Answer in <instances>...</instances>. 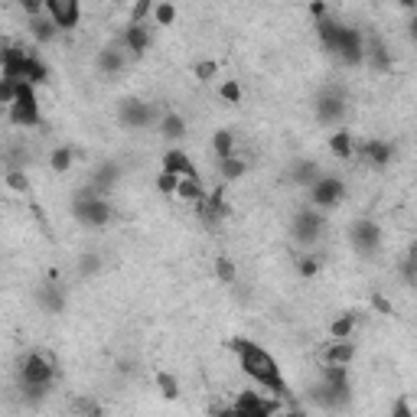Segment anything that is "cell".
I'll list each match as a JSON object with an SVG mask.
<instances>
[{"label":"cell","instance_id":"33","mask_svg":"<svg viewBox=\"0 0 417 417\" xmlns=\"http://www.w3.org/2000/svg\"><path fill=\"white\" fill-rule=\"evenodd\" d=\"M153 17H157L160 26H170L173 20H176V10H173V3H157V7H153Z\"/></svg>","mask_w":417,"mask_h":417},{"label":"cell","instance_id":"34","mask_svg":"<svg viewBox=\"0 0 417 417\" xmlns=\"http://www.w3.org/2000/svg\"><path fill=\"white\" fill-rule=\"evenodd\" d=\"M95 270H101L98 255H82V258H78V274H95Z\"/></svg>","mask_w":417,"mask_h":417},{"label":"cell","instance_id":"43","mask_svg":"<svg viewBox=\"0 0 417 417\" xmlns=\"http://www.w3.org/2000/svg\"><path fill=\"white\" fill-rule=\"evenodd\" d=\"M411 39H414V43H417V17H414V20H411Z\"/></svg>","mask_w":417,"mask_h":417},{"label":"cell","instance_id":"32","mask_svg":"<svg viewBox=\"0 0 417 417\" xmlns=\"http://www.w3.org/2000/svg\"><path fill=\"white\" fill-rule=\"evenodd\" d=\"M215 274H219L222 284H235V264L228 258H219L215 261Z\"/></svg>","mask_w":417,"mask_h":417},{"label":"cell","instance_id":"35","mask_svg":"<svg viewBox=\"0 0 417 417\" xmlns=\"http://www.w3.org/2000/svg\"><path fill=\"white\" fill-rule=\"evenodd\" d=\"M180 180H183V176H176V173H170V170H163L160 173V189H163V193H176V186H180Z\"/></svg>","mask_w":417,"mask_h":417},{"label":"cell","instance_id":"2","mask_svg":"<svg viewBox=\"0 0 417 417\" xmlns=\"http://www.w3.org/2000/svg\"><path fill=\"white\" fill-rule=\"evenodd\" d=\"M317 36L332 56H339L349 65H362L365 62V36L359 33L356 26L336 23V20H330L323 13V17H317Z\"/></svg>","mask_w":417,"mask_h":417},{"label":"cell","instance_id":"20","mask_svg":"<svg viewBox=\"0 0 417 417\" xmlns=\"http://www.w3.org/2000/svg\"><path fill=\"white\" fill-rule=\"evenodd\" d=\"M163 170H170V173H176V176H199L196 173V167H193V160L186 157L183 150H170L167 157H163Z\"/></svg>","mask_w":417,"mask_h":417},{"label":"cell","instance_id":"12","mask_svg":"<svg viewBox=\"0 0 417 417\" xmlns=\"http://www.w3.org/2000/svg\"><path fill=\"white\" fill-rule=\"evenodd\" d=\"M46 13L59 23V30H75L82 20V3L78 0H46Z\"/></svg>","mask_w":417,"mask_h":417},{"label":"cell","instance_id":"24","mask_svg":"<svg viewBox=\"0 0 417 417\" xmlns=\"http://www.w3.org/2000/svg\"><path fill=\"white\" fill-rule=\"evenodd\" d=\"M219 170H222V180H228V183H235V180H242L248 170V163L238 153H232V157H222L219 160Z\"/></svg>","mask_w":417,"mask_h":417},{"label":"cell","instance_id":"7","mask_svg":"<svg viewBox=\"0 0 417 417\" xmlns=\"http://www.w3.org/2000/svg\"><path fill=\"white\" fill-rule=\"evenodd\" d=\"M345 92H339V88H323L317 95V101H313V111H317V121L319 124H339L345 118Z\"/></svg>","mask_w":417,"mask_h":417},{"label":"cell","instance_id":"6","mask_svg":"<svg viewBox=\"0 0 417 417\" xmlns=\"http://www.w3.org/2000/svg\"><path fill=\"white\" fill-rule=\"evenodd\" d=\"M290 238H294L297 245L303 248H313L323 238V215H319V208H300L290 222Z\"/></svg>","mask_w":417,"mask_h":417},{"label":"cell","instance_id":"18","mask_svg":"<svg viewBox=\"0 0 417 417\" xmlns=\"http://www.w3.org/2000/svg\"><path fill=\"white\" fill-rule=\"evenodd\" d=\"M36 300L46 313H62V310H65V297H62V290L56 284H43L36 290Z\"/></svg>","mask_w":417,"mask_h":417},{"label":"cell","instance_id":"9","mask_svg":"<svg viewBox=\"0 0 417 417\" xmlns=\"http://www.w3.org/2000/svg\"><path fill=\"white\" fill-rule=\"evenodd\" d=\"M349 242H352V248H356L359 255L372 258V255L378 251V245H381V228H378V222H372V219H359V222H352V228H349Z\"/></svg>","mask_w":417,"mask_h":417},{"label":"cell","instance_id":"25","mask_svg":"<svg viewBox=\"0 0 417 417\" xmlns=\"http://www.w3.org/2000/svg\"><path fill=\"white\" fill-rule=\"evenodd\" d=\"M330 150L336 153V157H343V160H352L356 157V140H352V134L349 131H336L330 140Z\"/></svg>","mask_w":417,"mask_h":417},{"label":"cell","instance_id":"27","mask_svg":"<svg viewBox=\"0 0 417 417\" xmlns=\"http://www.w3.org/2000/svg\"><path fill=\"white\" fill-rule=\"evenodd\" d=\"M46 78H50V69H46L36 56H26V82H30V85H43Z\"/></svg>","mask_w":417,"mask_h":417},{"label":"cell","instance_id":"29","mask_svg":"<svg viewBox=\"0 0 417 417\" xmlns=\"http://www.w3.org/2000/svg\"><path fill=\"white\" fill-rule=\"evenodd\" d=\"M352 326H356V317L352 313H345V317H339L336 323H332V339H349L352 336Z\"/></svg>","mask_w":417,"mask_h":417},{"label":"cell","instance_id":"13","mask_svg":"<svg viewBox=\"0 0 417 417\" xmlns=\"http://www.w3.org/2000/svg\"><path fill=\"white\" fill-rule=\"evenodd\" d=\"M359 150L372 167H388L394 160V144H388V140H365V144H359Z\"/></svg>","mask_w":417,"mask_h":417},{"label":"cell","instance_id":"26","mask_svg":"<svg viewBox=\"0 0 417 417\" xmlns=\"http://www.w3.org/2000/svg\"><path fill=\"white\" fill-rule=\"evenodd\" d=\"M176 196L189 199V202H202V199H206V189L199 183V176H186V180H180V186H176Z\"/></svg>","mask_w":417,"mask_h":417},{"label":"cell","instance_id":"16","mask_svg":"<svg viewBox=\"0 0 417 417\" xmlns=\"http://www.w3.org/2000/svg\"><path fill=\"white\" fill-rule=\"evenodd\" d=\"M30 33L36 43H52L56 33H59V23L52 20L50 13H36V17H30Z\"/></svg>","mask_w":417,"mask_h":417},{"label":"cell","instance_id":"23","mask_svg":"<svg viewBox=\"0 0 417 417\" xmlns=\"http://www.w3.org/2000/svg\"><path fill=\"white\" fill-rule=\"evenodd\" d=\"M356 356V345L349 343V339H332V345L326 349V362L330 365H349Z\"/></svg>","mask_w":417,"mask_h":417},{"label":"cell","instance_id":"19","mask_svg":"<svg viewBox=\"0 0 417 417\" xmlns=\"http://www.w3.org/2000/svg\"><path fill=\"white\" fill-rule=\"evenodd\" d=\"M157 131L167 137V140H183V134H186L183 114H176V111H167V114H160Z\"/></svg>","mask_w":417,"mask_h":417},{"label":"cell","instance_id":"36","mask_svg":"<svg viewBox=\"0 0 417 417\" xmlns=\"http://www.w3.org/2000/svg\"><path fill=\"white\" fill-rule=\"evenodd\" d=\"M150 7H153V0H137L134 10H131V23H144V17L150 13Z\"/></svg>","mask_w":417,"mask_h":417},{"label":"cell","instance_id":"3","mask_svg":"<svg viewBox=\"0 0 417 417\" xmlns=\"http://www.w3.org/2000/svg\"><path fill=\"white\" fill-rule=\"evenodd\" d=\"M52 378H56V365H52L43 352H30V356H23V362H20V385H23L33 398L50 392Z\"/></svg>","mask_w":417,"mask_h":417},{"label":"cell","instance_id":"42","mask_svg":"<svg viewBox=\"0 0 417 417\" xmlns=\"http://www.w3.org/2000/svg\"><path fill=\"white\" fill-rule=\"evenodd\" d=\"M394 414H401V417H407L411 414V407L405 405V401H398V405H394Z\"/></svg>","mask_w":417,"mask_h":417},{"label":"cell","instance_id":"39","mask_svg":"<svg viewBox=\"0 0 417 417\" xmlns=\"http://www.w3.org/2000/svg\"><path fill=\"white\" fill-rule=\"evenodd\" d=\"M212 75H215V62H199V65H196V78H199V82H208Z\"/></svg>","mask_w":417,"mask_h":417},{"label":"cell","instance_id":"5","mask_svg":"<svg viewBox=\"0 0 417 417\" xmlns=\"http://www.w3.org/2000/svg\"><path fill=\"white\" fill-rule=\"evenodd\" d=\"M7 114H10V121L17 127H36L39 124V101L30 82H20V92H17L13 105L7 108Z\"/></svg>","mask_w":417,"mask_h":417},{"label":"cell","instance_id":"10","mask_svg":"<svg viewBox=\"0 0 417 417\" xmlns=\"http://www.w3.org/2000/svg\"><path fill=\"white\" fill-rule=\"evenodd\" d=\"M277 401H268L261 392H245L235 398V405L228 407V414H248V417H268L277 411Z\"/></svg>","mask_w":417,"mask_h":417},{"label":"cell","instance_id":"28","mask_svg":"<svg viewBox=\"0 0 417 417\" xmlns=\"http://www.w3.org/2000/svg\"><path fill=\"white\" fill-rule=\"evenodd\" d=\"M212 150H215V157H232L235 153V134L232 131H219V134L212 137Z\"/></svg>","mask_w":417,"mask_h":417},{"label":"cell","instance_id":"1","mask_svg":"<svg viewBox=\"0 0 417 417\" xmlns=\"http://www.w3.org/2000/svg\"><path fill=\"white\" fill-rule=\"evenodd\" d=\"M228 349L235 352L242 372H245L258 388H264V392L274 394V398H284V394H287V381H284V375H281L277 359L270 356L261 343H251V339H242V336H238V339H228Z\"/></svg>","mask_w":417,"mask_h":417},{"label":"cell","instance_id":"41","mask_svg":"<svg viewBox=\"0 0 417 417\" xmlns=\"http://www.w3.org/2000/svg\"><path fill=\"white\" fill-rule=\"evenodd\" d=\"M300 270H303V274H313V270H317V261H313V258H303Z\"/></svg>","mask_w":417,"mask_h":417},{"label":"cell","instance_id":"40","mask_svg":"<svg viewBox=\"0 0 417 417\" xmlns=\"http://www.w3.org/2000/svg\"><path fill=\"white\" fill-rule=\"evenodd\" d=\"M7 183H10L13 189H26V176L20 170H10L7 173Z\"/></svg>","mask_w":417,"mask_h":417},{"label":"cell","instance_id":"21","mask_svg":"<svg viewBox=\"0 0 417 417\" xmlns=\"http://www.w3.org/2000/svg\"><path fill=\"white\" fill-rule=\"evenodd\" d=\"M118 180H121V167H118L114 160H105L98 170H95V176H92V186L105 193V189H111V186L118 183Z\"/></svg>","mask_w":417,"mask_h":417},{"label":"cell","instance_id":"14","mask_svg":"<svg viewBox=\"0 0 417 417\" xmlns=\"http://www.w3.org/2000/svg\"><path fill=\"white\" fill-rule=\"evenodd\" d=\"M121 46L131 56H144L150 46V33H147V26L144 23H131L127 30H124V36H121Z\"/></svg>","mask_w":417,"mask_h":417},{"label":"cell","instance_id":"17","mask_svg":"<svg viewBox=\"0 0 417 417\" xmlns=\"http://www.w3.org/2000/svg\"><path fill=\"white\" fill-rule=\"evenodd\" d=\"M287 176H290V183H294V186H313L323 173H319V167L313 163V160H297Z\"/></svg>","mask_w":417,"mask_h":417},{"label":"cell","instance_id":"37","mask_svg":"<svg viewBox=\"0 0 417 417\" xmlns=\"http://www.w3.org/2000/svg\"><path fill=\"white\" fill-rule=\"evenodd\" d=\"M222 98L238 105V101H242V88H238V82H225V85H222Z\"/></svg>","mask_w":417,"mask_h":417},{"label":"cell","instance_id":"31","mask_svg":"<svg viewBox=\"0 0 417 417\" xmlns=\"http://www.w3.org/2000/svg\"><path fill=\"white\" fill-rule=\"evenodd\" d=\"M157 385L167 398H176V394H180V385H176V378H173L170 372H157Z\"/></svg>","mask_w":417,"mask_h":417},{"label":"cell","instance_id":"38","mask_svg":"<svg viewBox=\"0 0 417 417\" xmlns=\"http://www.w3.org/2000/svg\"><path fill=\"white\" fill-rule=\"evenodd\" d=\"M20 7L26 10V17H36V13H46V0H20Z\"/></svg>","mask_w":417,"mask_h":417},{"label":"cell","instance_id":"4","mask_svg":"<svg viewBox=\"0 0 417 417\" xmlns=\"http://www.w3.org/2000/svg\"><path fill=\"white\" fill-rule=\"evenodd\" d=\"M75 219L82 222V225H88V228H101V225H108V222H111V206L105 202L101 189H95V186L88 183L85 189L75 196Z\"/></svg>","mask_w":417,"mask_h":417},{"label":"cell","instance_id":"11","mask_svg":"<svg viewBox=\"0 0 417 417\" xmlns=\"http://www.w3.org/2000/svg\"><path fill=\"white\" fill-rule=\"evenodd\" d=\"M345 186L343 180H336V176H319L317 183L310 186V199H313V206L317 208H332L339 199H343Z\"/></svg>","mask_w":417,"mask_h":417},{"label":"cell","instance_id":"22","mask_svg":"<svg viewBox=\"0 0 417 417\" xmlns=\"http://www.w3.org/2000/svg\"><path fill=\"white\" fill-rule=\"evenodd\" d=\"M124 46H108V50H101L98 52V69L105 75H114V72H121L124 69Z\"/></svg>","mask_w":417,"mask_h":417},{"label":"cell","instance_id":"15","mask_svg":"<svg viewBox=\"0 0 417 417\" xmlns=\"http://www.w3.org/2000/svg\"><path fill=\"white\" fill-rule=\"evenodd\" d=\"M365 62L368 65H375L378 72H388V69H392V56H388L385 43H381L375 33H368L365 36Z\"/></svg>","mask_w":417,"mask_h":417},{"label":"cell","instance_id":"30","mask_svg":"<svg viewBox=\"0 0 417 417\" xmlns=\"http://www.w3.org/2000/svg\"><path fill=\"white\" fill-rule=\"evenodd\" d=\"M50 163H52V170H56V173H65L69 167H72V150H69V147H56V150H52V157H50Z\"/></svg>","mask_w":417,"mask_h":417},{"label":"cell","instance_id":"8","mask_svg":"<svg viewBox=\"0 0 417 417\" xmlns=\"http://www.w3.org/2000/svg\"><path fill=\"white\" fill-rule=\"evenodd\" d=\"M118 121H121V127L144 131V127H150V124L157 121V111H153V105H147V101L127 98V101H121V108H118Z\"/></svg>","mask_w":417,"mask_h":417}]
</instances>
